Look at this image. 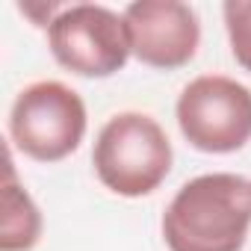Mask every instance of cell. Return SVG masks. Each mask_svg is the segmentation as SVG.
Instances as JSON below:
<instances>
[{
	"label": "cell",
	"mask_w": 251,
	"mask_h": 251,
	"mask_svg": "<svg viewBox=\"0 0 251 251\" xmlns=\"http://www.w3.org/2000/svg\"><path fill=\"white\" fill-rule=\"evenodd\" d=\"M251 227V177L213 172L186 180L163 213L169 251H242Z\"/></svg>",
	"instance_id": "6da1fadb"
},
{
	"label": "cell",
	"mask_w": 251,
	"mask_h": 251,
	"mask_svg": "<svg viewBox=\"0 0 251 251\" xmlns=\"http://www.w3.org/2000/svg\"><path fill=\"white\" fill-rule=\"evenodd\" d=\"M98 180L124 198L154 192L172 172V142L160 124L145 112L112 115L92 151Z\"/></svg>",
	"instance_id": "7a4b0ae2"
},
{
	"label": "cell",
	"mask_w": 251,
	"mask_h": 251,
	"mask_svg": "<svg viewBox=\"0 0 251 251\" xmlns=\"http://www.w3.org/2000/svg\"><path fill=\"white\" fill-rule=\"evenodd\" d=\"M222 12L233 59L245 71H251V0H227Z\"/></svg>",
	"instance_id": "ba28073f"
},
{
	"label": "cell",
	"mask_w": 251,
	"mask_h": 251,
	"mask_svg": "<svg viewBox=\"0 0 251 251\" xmlns=\"http://www.w3.org/2000/svg\"><path fill=\"white\" fill-rule=\"evenodd\" d=\"M48 42L53 59L80 77H112L133 53L124 15L95 3L59 9L48 24Z\"/></svg>",
	"instance_id": "5b68a950"
},
{
	"label": "cell",
	"mask_w": 251,
	"mask_h": 251,
	"mask_svg": "<svg viewBox=\"0 0 251 251\" xmlns=\"http://www.w3.org/2000/svg\"><path fill=\"white\" fill-rule=\"evenodd\" d=\"M177 124L204 154L239 151L251 142V89L222 74L195 77L177 98Z\"/></svg>",
	"instance_id": "277c9868"
},
{
	"label": "cell",
	"mask_w": 251,
	"mask_h": 251,
	"mask_svg": "<svg viewBox=\"0 0 251 251\" xmlns=\"http://www.w3.org/2000/svg\"><path fill=\"white\" fill-rule=\"evenodd\" d=\"M42 236V213L33 198L18 186L12 163H6L3 186V222H0V251H30Z\"/></svg>",
	"instance_id": "52a82bcc"
},
{
	"label": "cell",
	"mask_w": 251,
	"mask_h": 251,
	"mask_svg": "<svg viewBox=\"0 0 251 251\" xmlns=\"http://www.w3.org/2000/svg\"><path fill=\"white\" fill-rule=\"evenodd\" d=\"M130 50L142 65L175 71L186 65L201 42V24L180 0H136L124 9Z\"/></svg>",
	"instance_id": "8992f818"
},
{
	"label": "cell",
	"mask_w": 251,
	"mask_h": 251,
	"mask_svg": "<svg viewBox=\"0 0 251 251\" xmlns=\"http://www.w3.org/2000/svg\"><path fill=\"white\" fill-rule=\"evenodd\" d=\"M9 133L18 151L39 163H59L86 136V103L59 80L27 86L9 112Z\"/></svg>",
	"instance_id": "3957f363"
}]
</instances>
